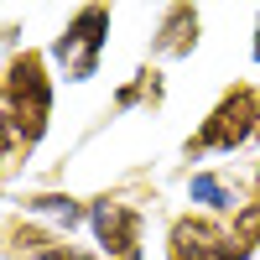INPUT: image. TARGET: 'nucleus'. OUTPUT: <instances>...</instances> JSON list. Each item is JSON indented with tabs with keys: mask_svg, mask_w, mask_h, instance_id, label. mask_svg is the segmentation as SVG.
Returning a JSON list of instances; mask_svg holds the SVG:
<instances>
[{
	"mask_svg": "<svg viewBox=\"0 0 260 260\" xmlns=\"http://www.w3.org/2000/svg\"><path fill=\"white\" fill-rule=\"evenodd\" d=\"M89 229H94L104 260H141L146 219H141L136 203H125V198H94L89 203Z\"/></svg>",
	"mask_w": 260,
	"mask_h": 260,
	"instance_id": "39448f33",
	"label": "nucleus"
},
{
	"mask_svg": "<svg viewBox=\"0 0 260 260\" xmlns=\"http://www.w3.org/2000/svg\"><path fill=\"white\" fill-rule=\"evenodd\" d=\"M255 136H260V83H229L182 151L187 156H208V151L229 156V151H245Z\"/></svg>",
	"mask_w": 260,
	"mask_h": 260,
	"instance_id": "f03ea898",
	"label": "nucleus"
},
{
	"mask_svg": "<svg viewBox=\"0 0 260 260\" xmlns=\"http://www.w3.org/2000/svg\"><path fill=\"white\" fill-rule=\"evenodd\" d=\"M255 250H245L234 240V229L219 224L203 208H187L167 224L161 234V260H250Z\"/></svg>",
	"mask_w": 260,
	"mask_h": 260,
	"instance_id": "20e7f679",
	"label": "nucleus"
},
{
	"mask_svg": "<svg viewBox=\"0 0 260 260\" xmlns=\"http://www.w3.org/2000/svg\"><path fill=\"white\" fill-rule=\"evenodd\" d=\"M21 213H26V219H42V224H52V234L89 224V208H83L78 198H68V192H31V198L21 203Z\"/></svg>",
	"mask_w": 260,
	"mask_h": 260,
	"instance_id": "0eeeda50",
	"label": "nucleus"
},
{
	"mask_svg": "<svg viewBox=\"0 0 260 260\" xmlns=\"http://www.w3.org/2000/svg\"><path fill=\"white\" fill-rule=\"evenodd\" d=\"M52 94H57V73H52L47 52H37V47L11 52V62L0 68V99H6V110H11V120L21 130L26 156L52 130Z\"/></svg>",
	"mask_w": 260,
	"mask_h": 260,
	"instance_id": "f257e3e1",
	"label": "nucleus"
},
{
	"mask_svg": "<svg viewBox=\"0 0 260 260\" xmlns=\"http://www.w3.org/2000/svg\"><path fill=\"white\" fill-rule=\"evenodd\" d=\"M250 57H255V68H260V11H255V31H250Z\"/></svg>",
	"mask_w": 260,
	"mask_h": 260,
	"instance_id": "9d476101",
	"label": "nucleus"
},
{
	"mask_svg": "<svg viewBox=\"0 0 260 260\" xmlns=\"http://www.w3.org/2000/svg\"><path fill=\"white\" fill-rule=\"evenodd\" d=\"M110 26H115V11L110 6H78L68 21H62V31L52 37V47H47L52 73L68 78V83L99 78L104 47H110Z\"/></svg>",
	"mask_w": 260,
	"mask_h": 260,
	"instance_id": "7ed1b4c3",
	"label": "nucleus"
},
{
	"mask_svg": "<svg viewBox=\"0 0 260 260\" xmlns=\"http://www.w3.org/2000/svg\"><path fill=\"white\" fill-rule=\"evenodd\" d=\"M255 146H260V136H255Z\"/></svg>",
	"mask_w": 260,
	"mask_h": 260,
	"instance_id": "f8f14e48",
	"label": "nucleus"
},
{
	"mask_svg": "<svg viewBox=\"0 0 260 260\" xmlns=\"http://www.w3.org/2000/svg\"><path fill=\"white\" fill-rule=\"evenodd\" d=\"M187 198L192 203H203V213H229L234 219V208H240V182L224 177V172H192V182H187Z\"/></svg>",
	"mask_w": 260,
	"mask_h": 260,
	"instance_id": "6e6552de",
	"label": "nucleus"
},
{
	"mask_svg": "<svg viewBox=\"0 0 260 260\" xmlns=\"http://www.w3.org/2000/svg\"><path fill=\"white\" fill-rule=\"evenodd\" d=\"M229 229H234V240H240L245 250H260V203H255V198H245L240 208H234Z\"/></svg>",
	"mask_w": 260,
	"mask_h": 260,
	"instance_id": "1a4fd4ad",
	"label": "nucleus"
},
{
	"mask_svg": "<svg viewBox=\"0 0 260 260\" xmlns=\"http://www.w3.org/2000/svg\"><path fill=\"white\" fill-rule=\"evenodd\" d=\"M250 198L260 203V161H255V172H250Z\"/></svg>",
	"mask_w": 260,
	"mask_h": 260,
	"instance_id": "9b49d317",
	"label": "nucleus"
},
{
	"mask_svg": "<svg viewBox=\"0 0 260 260\" xmlns=\"http://www.w3.org/2000/svg\"><path fill=\"white\" fill-rule=\"evenodd\" d=\"M198 26H203L198 6H167L156 21V37H151V52L156 57H187L198 47Z\"/></svg>",
	"mask_w": 260,
	"mask_h": 260,
	"instance_id": "423d86ee",
	"label": "nucleus"
}]
</instances>
